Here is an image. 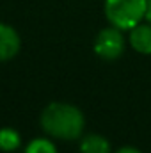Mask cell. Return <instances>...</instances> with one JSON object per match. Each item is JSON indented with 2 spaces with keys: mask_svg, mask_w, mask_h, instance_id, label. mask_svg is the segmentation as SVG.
Listing matches in <instances>:
<instances>
[{
  "mask_svg": "<svg viewBox=\"0 0 151 153\" xmlns=\"http://www.w3.org/2000/svg\"><path fill=\"white\" fill-rule=\"evenodd\" d=\"M21 38L18 30L7 23L0 22V62H7L20 53Z\"/></svg>",
  "mask_w": 151,
  "mask_h": 153,
  "instance_id": "obj_4",
  "label": "cell"
},
{
  "mask_svg": "<svg viewBox=\"0 0 151 153\" xmlns=\"http://www.w3.org/2000/svg\"><path fill=\"white\" fill-rule=\"evenodd\" d=\"M124 36L123 30L117 27H105L98 32V36L94 38V53L103 59V61H115L123 55L124 52Z\"/></svg>",
  "mask_w": 151,
  "mask_h": 153,
  "instance_id": "obj_3",
  "label": "cell"
},
{
  "mask_svg": "<svg viewBox=\"0 0 151 153\" xmlns=\"http://www.w3.org/2000/svg\"><path fill=\"white\" fill-rule=\"evenodd\" d=\"M21 146V135L16 128L4 126L0 128V152L13 153Z\"/></svg>",
  "mask_w": 151,
  "mask_h": 153,
  "instance_id": "obj_7",
  "label": "cell"
},
{
  "mask_svg": "<svg viewBox=\"0 0 151 153\" xmlns=\"http://www.w3.org/2000/svg\"><path fill=\"white\" fill-rule=\"evenodd\" d=\"M128 43L130 46L142 53V55H151V23H139L133 27L128 34Z\"/></svg>",
  "mask_w": 151,
  "mask_h": 153,
  "instance_id": "obj_5",
  "label": "cell"
},
{
  "mask_svg": "<svg viewBox=\"0 0 151 153\" xmlns=\"http://www.w3.org/2000/svg\"><path fill=\"white\" fill-rule=\"evenodd\" d=\"M148 23H151V0H148V7H146V18H144Z\"/></svg>",
  "mask_w": 151,
  "mask_h": 153,
  "instance_id": "obj_10",
  "label": "cell"
},
{
  "mask_svg": "<svg viewBox=\"0 0 151 153\" xmlns=\"http://www.w3.org/2000/svg\"><path fill=\"white\" fill-rule=\"evenodd\" d=\"M115 153H142L139 148H135V146H123V148H119Z\"/></svg>",
  "mask_w": 151,
  "mask_h": 153,
  "instance_id": "obj_9",
  "label": "cell"
},
{
  "mask_svg": "<svg viewBox=\"0 0 151 153\" xmlns=\"http://www.w3.org/2000/svg\"><path fill=\"white\" fill-rule=\"evenodd\" d=\"M23 153H59V152H57V146L48 137H36L25 146Z\"/></svg>",
  "mask_w": 151,
  "mask_h": 153,
  "instance_id": "obj_8",
  "label": "cell"
},
{
  "mask_svg": "<svg viewBox=\"0 0 151 153\" xmlns=\"http://www.w3.org/2000/svg\"><path fill=\"white\" fill-rule=\"evenodd\" d=\"M39 125L44 134L61 141H78L85 130L84 112L66 102H52L48 103L39 117Z\"/></svg>",
  "mask_w": 151,
  "mask_h": 153,
  "instance_id": "obj_1",
  "label": "cell"
},
{
  "mask_svg": "<svg viewBox=\"0 0 151 153\" xmlns=\"http://www.w3.org/2000/svg\"><path fill=\"white\" fill-rule=\"evenodd\" d=\"M148 0H105L103 13L109 23L121 29L123 32H130L146 18Z\"/></svg>",
  "mask_w": 151,
  "mask_h": 153,
  "instance_id": "obj_2",
  "label": "cell"
},
{
  "mask_svg": "<svg viewBox=\"0 0 151 153\" xmlns=\"http://www.w3.org/2000/svg\"><path fill=\"white\" fill-rule=\"evenodd\" d=\"M80 153H110V143L101 134H84L78 143Z\"/></svg>",
  "mask_w": 151,
  "mask_h": 153,
  "instance_id": "obj_6",
  "label": "cell"
}]
</instances>
